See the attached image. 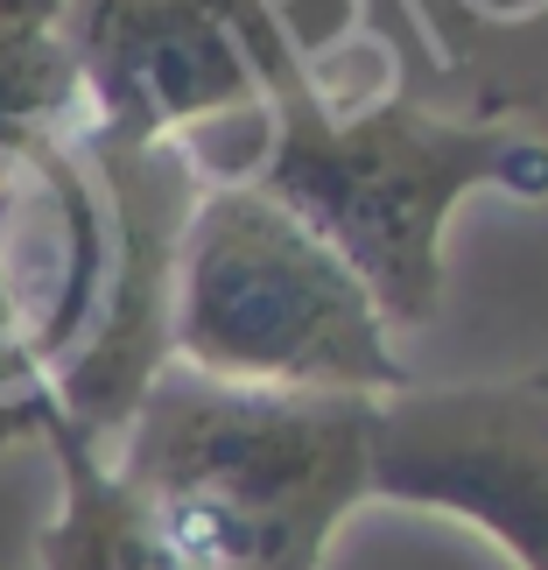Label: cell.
Returning a JSON list of instances; mask_svg holds the SVG:
<instances>
[{
    "instance_id": "6da1fadb",
    "label": "cell",
    "mask_w": 548,
    "mask_h": 570,
    "mask_svg": "<svg viewBox=\"0 0 548 570\" xmlns=\"http://www.w3.org/2000/svg\"><path fill=\"white\" fill-rule=\"evenodd\" d=\"M338 42H296L281 0L260 50L268 135L247 184L289 205L366 282L387 332H422L444 303V233L457 205L478 190L548 197V141L520 120L436 114L401 78L345 85L331 71Z\"/></svg>"
},
{
    "instance_id": "7a4b0ae2",
    "label": "cell",
    "mask_w": 548,
    "mask_h": 570,
    "mask_svg": "<svg viewBox=\"0 0 548 570\" xmlns=\"http://www.w3.org/2000/svg\"><path fill=\"white\" fill-rule=\"evenodd\" d=\"M372 415L366 394L232 387L169 360L106 465L190 563L323 570L372 500Z\"/></svg>"
},
{
    "instance_id": "3957f363",
    "label": "cell",
    "mask_w": 548,
    "mask_h": 570,
    "mask_svg": "<svg viewBox=\"0 0 548 570\" xmlns=\"http://www.w3.org/2000/svg\"><path fill=\"white\" fill-rule=\"evenodd\" d=\"M169 360L281 394L408 387L372 289L260 184H197L169 275Z\"/></svg>"
},
{
    "instance_id": "277c9868",
    "label": "cell",
    "mask_w": 548,
    "mask_h": 570,
    "mask_svg": "<svg viewBox=\"0 0 548 570\" xmlns=\"http://www.w3.org/2000/svg\"><path fill=\"white\" fill-rule=\"evenodd\" d=\"M281 0H63L84 135L183 148L205 184H247L268 135L260 50Z\"/></svg>"
},
{
    "instance_id": "5b68a950",
    "label": "cell",
    "mask_w": 548,
    "mask_h": 570,
    "mask_svg": "<svg viewBox=\"0 0 548 570\" xmlns=\"http://www.w3.org/2000/svg\"><path fill=\"white\" fill-rule=\"evenodd\" d=\"M372 500L450 514L514 570H548V366L387 394L372 415Z\"/></svg>"
},
{
    "instance_id": "8992f818",
    "label": "cell",
    "mask_w": 548,
    "mask_h": 570,
    "mask_svg": "<svg viewBox=\"0 0 548 570\" xmlns=\"http://www.w3.org/2000/svg\"><path fill=\"white\" fill-rule=\"evenodd\" d=\"M42 444L57 458V514L36 535V570H205L148 521L99 444L57 415H42Z\"/></svg>"
},
{
    "instance_id": "52a82bcc",
    "label": "cell",
    "mask_w": 548,
    "mask_h": 570,
    "mask_svg": "<svg viewBox=\"0 0 548 570\" xmlns=\"http://www.w3.org/2000/svg\"><path fill=\"white\" fill-rule=\"evenodd\" d=\"M84 92L63 0H0V156L78 148Z\"/></svg>"
},
{
    "instance_id": "ba28073f",
    "label": "cell",
    "mask_w": 548,
    "mask_h": 570,
    "mask_svg": "<svg viewBox=\"0 0 548 570\" xmlns=\"http://www.w3.org/2000/svg\"><path fill=\"white\" fill-rule=\"evenodd\" d=\"M450 71H478L499 99L507 78L548 71V0H408Z\"/></svg>"
}]
</instances>
